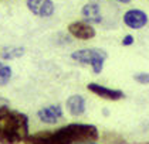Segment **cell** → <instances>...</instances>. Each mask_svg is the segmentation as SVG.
Masks as SVG:
<instances>
[{"instance_id": "7c38bea8", "label": "cell", "mask_w": 149, "mask_h": 144, "mask_svg": "<svg viewBox=\"0 0 149 144\" xmlns=\"http://www.w3.org/2000/svg\"><path fill=\"white\" fill-rule=\"evenodd\" d=\"M13 78V69L6 62L0 61V86H6Z\"/></svg>"}, {"instance_id": "7a4b0ae2", "label": "cell", "mask_w": 149, "mask_h": 144, "mask_svg": "<svg viewBox=\"0 0 149 144\" xmlns=\"http://www.w3.org/2000/svg\"><path fill=\"white\" fill-rule=\"evenodd\" d=\"M29 116L12 109L9 105L0 106V144H20L29 137Z\"/></svg>"}, {"instance_id": "2e32d148", "label": "cell", "mask_w": 149, "mask_h": 144, "mask_svg": "<svg viewBox=\"0 0 149 144\" xmlns=\"http://www.w3.org/2000/svg\"><path fill=\"white\" fill-rule=\"evenodd\" d=\"M114 1H119V3H131V1H132V0H114Z\"/></svg>"}, {"instance_id": "3957f363", "label": "cell", "mask_w": 149, "mask_h": 144, "mask_svg": "<svg viewBox=\"0 0 149 144\" xmlns=\"http://www.w3.org/2000/svg\"><path fill=\"white\" fill-rule=\"evenodd\" d=\"M107 58H108V54L101 48H82L71 54V59H74L78 64L91 65L92 72L97 75L102 72Z\"/></svg>"}, {"instance_id": "e0dca14e", "label": "cell", "mask_w": 149, "mask_h": 144, "mask_svg": "<svg viewBox=\"0 0 149 144\" xmlns=\"http://www.w3.org/2000/svg\"><path fill=\"white\" fill-rule=\"evenodd\" d=\"M81 144H98V143H95V141H87V143H81Z\"/></svg>"}, {"instance_id": "8992f818", "label": "cell", "mask_w": 149, "mask_h": 144, "mask_svg": "<svg viewBox=\"0 0 149 144\" xmlns=\"http://www.w3.org/2000/svg\"><path fill=\"white\" fill-rule=\"evenodd\" d=\"M87 89L91 93H94V95H97V96H100V98H102L105 100H121L125 98V93L122 90L108 88V86H104V85L95 83V82H90L87 85Z\"/></svg>"}, {"instance_id": "52a82bcc", "label": "cell", "mask_w": 149, "mask_h": 144, "mask_svg": "<svg viewBox=\"0 0 149 144\" xmlns=\"http://www.w3.org/2000/svg\"><path fill=\"white\" fill-rule=\"evenodd\" d=\"M122 20L126 27H129L132 30H139L148 24V14L145 11L138 10V9H131L124 14Z\"/></svg>"}, {"instance_id": "4fadbf2b", "label": "cell", "mask_w": 149, "mask_h": 144, "mask_svg": "<svg viewBox=\"0 0 149 144\" xmlns=\"http://www.w3.org/2000/svg\"><path fill=\"white\" fill-rule=\"evenodd\" d=\"M134 79L138 83H141V85H148L149 83V74H146V72L135 74V75H134Z\"/></svg>"}, {"instance_id": "6da1fadb", "label": "cell", "mask_w": 149, "mask_h": 144, "mask_svg": "<svg viewBox=\"0 0 149 144\" xmlns=\"http://www.w3.org/2000/svg\"><path fill=\"white\" fill-rule=\"evenodd\" d=\"M100 137L98 129L94 124L71 123L57 130H41L29 134L24 144H81L97 141Z\"/></svg>"}, {"instance_id": "30bf717a", "label": "cell", "mask_w": 149, "mask_h": 144, "mask_svg": "<svg viewBox=\"0 0 149 144\" xmlns=\"http://www.w3.org/2000/svg\"><path fill=\"white\" fill-rule=\"evenodd\" d=\"M65 107L71 116H81L85 112V99L81 95H72L65 102Z\"/></svg>"}, {"instance_id": "277c9868", "label": "cell", "mask_w": 149, "mask_h": 144, "mask_svg": "<svg viewBox=\"0 0 149 144\" xmlns=\"http://www.w3.org/2000/svg\"><path fill=\"white\" fill-rule=\"evenodd\" d=\"M26 7L33 16L40 19H48L56 11V4L53 0H26Z\"/></svg>"}, {"instance_id": "ba28073f", "label": "cell", "mask_w": 149, "mask_h": 144, "mask_svg": "<svg viewBox=\"0 0 149 144\" xmlns=\"http://www.w3.org/2000/svg\"><path fill=\"white\" fill-rule=\"evenodd\" d=\"M63 116H64V112H63L61 105H58V103L41 107L37 112V117L47 124H56L60 119H63Z\"/></svg>"}, {"instance_id": "5bb4252c", "label": "cell", "mask_w": 149, "mask_h": 144, "mask_svg": "<svg viewBox=\"0 0 149 144\" xmlns=\"http://www.w3.org/2000/svg\"><path fill=\"white\" fill-rule=\"evenodd\" d=\"M134 41H135V40H134V35L126 34L125 37L122 38V41H121V43H122V45H124V47H129V45L134 44Z\"/></svg>"}, {"instance_id": "9a60e30c", "label": "cell", "mask_w": 149, "mask_h": 144, "mask_svg": "<svg viewBox=\"0 0 149 144\" xmlns=\"http://www.w3.org/2000/svg\"><path fill=\"white\" fill-rule=\"evenodd\" d=\"M3 105H9V102L6 99H3V98H0V106H3Z\"/></svg>"}, {"instance_id": "9c48e42d", "label": "cell", "mask_w": 149, "mask_h": 144, "mask_svg": "<svg viewBox=\"0 0 149 144\" xmlns=\"http://www.w3.org/2000/svg\"><path fill=\"white\" fill-rule=\"evenodd\" d=\"M81 16L84 17V21L90 23V24H100L102 21L100 3L95 1V0H91V1L85 3L84 7L81 9Z\"/></svg>"}, {"instance_id": "5b68a950", "label": "cell", "mask_w": 149, "mask_h": 144, "mask_svg": "<svg viewBox=\"0 0 149 144\" xmlns=\"http://www.w3.org/2000/svg\"><path fill=\"white\" fill-rule=\"evenodd\" d=\"M67 30H68V33L74 37V38H77V40H91L94 38L95 35H97V31H95V28L92 27L90 23L87 21H72L68 24V27H67Z\"/></svg>"}, {"instance_id": "8fae6325", "label": "cell", "mask_w": 149, "mask_h": 144, "mask_svg": "<svg viewBox=\"0 0 149 144\" xmlns=\"http://www.w3.org/2000/svg\"><path fill=\"white\" fill-rule=\"evenodd\" d=\"M26 54V48L24 47H4L1 48L0 51V58L3 61H13V59H17V58H22Z\"/></svg>"}]
</instances>
